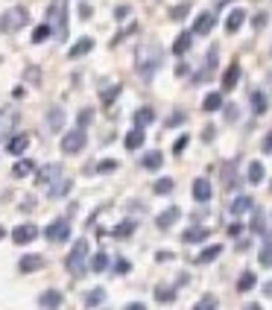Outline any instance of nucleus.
I'll return each instance as SVG.
<instances>
[{"label":"nucleus","instance_id":"f257e3e1","mask_svg":"<svg viewBox=\"0 0 272 310\" xmlns=\"http://www.w3.org/2000/svg\"><path fill=\"white\" fill-rule=\"evenodd\" d=\"M85 263H88V240H76L73 249H70L68 260H65V266H68L70 275H82V272H85Z\"/></svg>","mask_w":272,"mask_h":310},{"label":"nucleus","instance_id":"f03ea898","mask_svg":"<svg viewBox=\"0 0 272 310\" xmlns=\"http://www.w3.org/2000/svg\"><path fill=\"white\" fill-rule=\"evenodd\" d=\"M85 146V129H70V132H65V138H62V152L68 155H76L79 149Z\"/></svg>","mask_w":272,"mask_h":310},{"label":"nucleus","instance_id":"7ed1b4c3","mask_svg":"<svg viewBox=\"0 0 272 310\" xmlns=\"http://www.w3.org/2000/svg\"><path fill=\"white\" fill-rule=\"evenodd\" d=\"M21 24H27V9H12V12H6V15L0 18V30L3 33H12Z\"/></svg>","mask_w":272,"mask_h":310},{"label":"nucleus","instance_id":"20e7f679","mask_svg":"<svg viewBox=\"0 0 272 310\" xmlns=\"http://www.w3.org/2000/svg\"><path fill=\"white\" fill-rule=\"evenodd\" d=\"M70 237V223L68 220H56L47 225V240L50 243H65Z\"/></svg>","mask_w":272,"mask_h":310},{"label":"nucleus","instance_id":"39448f33","mask_svg":"<svg viewBox=\"0 0 272 310\" xmlns=\"http://www.w3.org/2000/svg\"><path fill=\"white\" fill-rule=\"evenodd\" d=\"M35 237H38V228H35L33 223H24V225H18L15 231H12V240H15L18 246H24V243H33Z\"/></svg>","mask_w":272,"mask_h":310},{"label":"nucleus","instance_id":"423d86ee","mask_svg":"<svg viewBox=\"0 0 272 310\" xmlns=\"http://www.w3.org/2000/svg\"><path fill=\"white\" fill-rule=\"evenodd\" d=\"M214 24H217V15H214V12H202V15L196 18V24H193L190 33L193 35H208L211 30H214Z\"/></svg>","mask_w":272,"mask_h":310},{"label":"nucleus","instance_id":"0eeeda50","mask_svg":"<svg viewBox=\"0 0 272 310\" xmlns=\"http://www.w3.org/2000/svg\"><path fill=\"white\" fill-rule=\"evenodd\" d=\"M47 24H50L53 30H62V27H65V3H62V0H56L50 9H47Z\"/></svg>","mask_w":272,"mask_h":310},{"label":"nucleus","instance_id":"6e6552de","mask_svg":"<svg viewBox=\"0 0 272 310\" xmlns=\"http://www.w3.org/2000/svg\"><path fill=\"white\" fill-rule=\"evenodd\" d=\"M44 263H47V260L41 258V255H24L21 263H18V269H21V272H38Z\"/></svg>","mask_w":272,"mask_h":310},{"label":"nucleus","instance_id":"1a4fd4ad","mask_svg":"<svg viewBox=\"0 0 272 310\" xmlns=\"http://www.w3.org/2000/svg\"><path fill=\"white\" fill-rule=\"evenodd\" d=\"M59 176H62V167H59V164H50L47 170L38 173V185H41V188H53V182H56Z\"/></svg>","mask_w":272,"mask_h":310},{"label":"nucleus","instance_id":"9d476101","mask_svg":"<svg viewBox=\"0 0 272 310\" xmlns=\"http://www.w3.org/2000/svg\"><path fill=\"white\" fill-rule=\"evenodd\" d=\"M243 21H246V12L243 9H231L228 18H225V33H237L240 27H243Z\"/></svg>","mask_w":272,"mask_h":310},{"label":"nucleus","instance_id":"9b49d317","mask_svg":"<svg viewBox=\"0 0 272 310\" xmlns=\"http://www.w3.org/2000/svg\"><path fill=\"white\" fill-rule=\"evenodd\" d=\"M193 199L196 202H208L211 199V182L208 179H196L193 182Z\"/></svg>","mask_w":272,"mask_h":310},{"label":"nucleus","instance_id":"f8f14e48","mask_svg":"<svg viewBox=\"0 0 272 310\" xmlns=\"http://www.w3.org/2000/svg\"><path fill=\"white\" fill-rule=\"evenodd\" d=\"M62 126H65V111L62 108H50L47 111V129L50 132H62Z\"/></svg>","mask_w":272,"mask_h":310},{"label":"nucleus","instance_id":"ddd939ff","mask_svg":"<svg viewBox=\"0 0 272 310\" xmlns=\"http://www.w3.org/2000/svg\"><path fill=\"white\" fill-rule=\"evenodd\" d=\"M237 82H240V65H231V68L222 73V91H231Z\"/></svg>","mask_w":272,"mask_h":310},{"label":"nucleus","instance_id":"4468645a","mask_svg":"<svg viewBox=\"0 0 272 310\" xmlns=\"http://www.w3.org/2000/svg\"><path fill=\"white\" fill-rule=\"evenodd\" d=\"M190 44H193V33H182L173 41V53H176V56H185V53L190 50Z\"/></svg>","mask_w":272,"mask_h":310},{"label":"nucleus","instance_id":"2eb2a0df","mask_svg":"<svg viewBox=\"0 0 272 310\" xmlns=\"http://www.w3.org/2000/svg\"><path fill=\"white\" fill-rule=\"evenodd\" d=\"M41 307H47V310H56L59 304H62V293L59 290H47V293H41Z\"/></svg>","mask_w":272,"mask_h":310},{"label":"nucleus","instance_id":"dca6fc26","mask_svg":"<svg viewBox=\"0 0 272 310\" xmlns=\"http://www.w3.org/2000/svg\"><path fill=\"white\" fill-rule=\"evenodd\" d=\"M141 164H144L147 170H158V167L164 164V155L158 152V149H150V152H147L144 158H141Z\"/></svg>","mask_w":272,"mask_h":310},{"label":"nucleus","instance_id":"f3484780","mask_svg":"<svg viewBox=\"0 0 272 310\" xmlns=\"http://www.w3.org/2000/svg\"><path fill=\"white\" fill-rule=\"evenodd\" d=\"M91 47H94V38H79L73 47H70V59H79V56H85V53H91Z\"/></svg>","mask_w":272,"mask_h":310},{"label":"nucleus","instance_id":"a211bd4d","mask_svg":"<svg viewBox=\"0 0 272 310\" xmlns=\"http://www.w3.org/2000/svg\"><path fill=\"white\" fill-rule=\"evenodd\" d=\"M27 146H30V135H15V138L9 140V146H6V149H9L12 155H21Z\"/></svg>","mask_w":272,"mask_h":310},{"label":"nucleus","instance_id":"6ab92c4d","mask_svg":"<svg viewBox=\"0 0 272 310\" xmlns=\"http://www.w3.org/2000/svg\"><path fill=\"white\" fill-rule=\"evenodd\" d=\"M176 220H179V208H167L164 214H158V220H155V223H158V228H170Z\"/></svg>","mask_w":272,"mask_h":310},{"label":"nucleus","instance_id":"aec40b11","mask_svg":"<svg viewBox=\"0 0 272 310\" xmlns=\"http://www.w3.org/2000/svg\"><path fill=\"white\" fill-rule=\"evenodd\" d=\"M220 252H222V246L220 243H214V246H208V249H202V255H199V263H211V260H217L220 258Z\"/></svg>","mask_w":272,"mask_h":310},{"label":"nucleus","instance_id":"412c9836","mask_svg":"<svg viewBox=\"0 0 272 310\" xmlns=\"http://www.w3.org/2000/svg\"><path fill=\"white\" fill-rule=\"evenodd\" d=\"M141 143H144V129L138 126V129H132V132L126 135V149H138Z\"/></svg>","mask_w":272,"mask_h":310},{"label":"nucleus","instance_id":"4be33fe9","mask_svg":"<svg viewBox=\"0 0 272 310\" xmlns=\"http://www.w3.org/2000/svg\"><path fill=\"white\" fill-rule=\"evenodd\" d=\"M205 237H208V231H205V228H187L185 234H182V240H185V243H202Z\"/></svg>","mask_w":272,"mask_h":310},{"label":"nucleus","instance_id":"5701e85b","mask_svg":"<svg viewBox=\"0 0 272 310\" xmlns=\"http://www.w3.org/2000/svg\"><path fill=\"white\" fill-rule=\"evenodd\" d=\"M202 108L205 111H217V108H222V94H217V91L208 94V97L202 100Z\"/></svg>","mask_w":272,"mask_h":310},{"label":"nucleus","instance_id":"b1692460","mask_svg":"<svg viewBox=\"0 0 272 310\" xmlns=\"http://www.w3.org/2000/svg\"><path fill=\"white\" fill-rule=\"evenodd\" d=\"M50 35H53V27L50 24H41V27H35L33 30V41L35 44H41V41H47Z\"/></svg>","mask_w":272,"mask_h":310},{"label":"nucleus","instance_id":"393cba45","mask_svg":"<svg viewBox=\"0 0 272 310\" xmlns=\"http://www.w3.org/2000/svg\"><path fill=\"white\" fill-rule=\"evenodd\" d=\"M30 173H33V161H30V158H21L15 167H12V176H18V179H21V176H30Z\"/></svg>","mask_w":272,"mask_h":310},{"label":"nucleus","instance_id":"a878e982","mask_svg":"<svg viewBox=\"0 0 272 310\" xmlns=\"http://www.w3.org/2000/svg\"><path fill=\"white\" fill-rule=\"evenodd\" d=\"M249 208H252V199H249V196H237V199L231 202V214H246Z\"/></svg>","mask_w":272,"mask_h":310},{"label":"nucleus","instance_id":"bb28decb","mask_svg":"<svg viewBox=\"0 0 272 310\" xmlns=\"http://www.w3.org/2000/svg\"><path fill=\"white\" fill-rule=\"evenodd\" d=\"M155 120V114H153V108H141V111H138L135 114V123L138 126H141V129H144V126H150V123Z\"/></svg>","mask_w":272,"mask_h":310},{"label":"nucleus","instance_id":"cd10ccee","mask_svg":"<svg viewBox=\"0 0 272 310\" xmlns=\"http://www.w3.org/2000/svg\"><path fill=\"white\" fill-rule=\"evenodd\" d=\"M252 111H255V114H263V111H266V97H263L260 91L252 94Z\"/></svg>","mask_w":272,"mask_h":310},{"label":"nucleus","instance_id":"c85d7f7f","mask_svg":"<svg viewBox=\"0 0 272 310\" xmlns=\"http://www.w3.org/2000/svg\"><path fill=\"white\" fill-rule=\"evenodd\" d=\"M263 176H266V173H263V164H249V182H252V185H257V182H263Z\"/></svg>","mask_w":272,"mask_h":310},{"label":"nucleus","instance_id":"c756f323","mask_svg":"<svg viewBox=\"0 0 272 310\" xmlns=\"http://www.w3.org/2000/svg\"><path fill=\"white\" fill-rule=\"evenodd\" d=\"M252 287H255V272H243L240 281H237V290L240 293H246V290H252Z\"/></svg>","mask_w":272,"mask_h":310},{"label":"nucleus","instance_id":"7c9ffc66","mask_svg":"<svg viewBox=\"0 0 272 310\" xmlns=\"http://www.w3.org/2000/svg\"><path fill=\"white\" fill-rule=\"evenodd\" d=\"M105 266H108V255H102V252H97V255L91 258V269H94V272H102Z\"/></svg>","mask_w":272,"mask_h":310},{"label":"nucleus","instance_id":"2f4dec72","mask_svg":"<svg viewBox=\"0 0 272 310\" xmlns=\"http://www.w3.org/2000/svg\"><path fill=\"white\" fill-rule=\"evenodd\" d=\"M132 231H135V220H126V223H120L114 228V237H129Z\"/></svg>","mask_w":272,"mask_h":310},{"label":"nucleus","instance_id":"473e14b6","mask_svg":"<svg viewBox=\"0 0 272 310\" xmlns=\"http://www.w3.org/2000/svg\"><path fill=\"white\" fill-rule=\"evenodd\" d=\"M102 298H105V290H102V287H97V290H91V293H88V307H97V304H100Z\"/></svg>","mask_w":272,"mask_h":310},{"label":"nucleus","instance_id":"72a5a7b5","mask_svg":"<svg viewBox=\"0 0 272 310\" xmlns=\"http://www.w3.org/2000/svg\"><path fill=\"white\" fill-rule=\"evenodd\" d=\"M170 190H173V179H158V182H155V193L164 196V193H170Z\"/></svg>","mask_w":272,"mask_h":310},{"label":"nucleus","instance_id":"f704fd0d","mask_svg":"<svg viewBox=\"0 0 272 310\" xmlns=\"http://www.w3.org/2000/svg\"><path fill=\"white\" fill-rule=\"evenodd\" d=\"M91 117H94V111H91V108H82V111H79V117H76V126H79V129H85L88 123H91Z\"/></svg>","mask_w":272,"mask_h":310},{"label":"nucleus","instance_id":"c9c22d12","mask_svg":"<svg viewBox=\"0 0 272 310\" xmlns=\"http://www.w3.org/2000/svg\"><path fill=\"white\" fill-rule=\"evenodd\" d=\"M155 298H158V301H173L176 293H173L170 287H158V290H155Z\"/></svg>","mask_w":272,"mask_h":310},{"label":"nucleus","instance_id":"e433bc0d","mask_svg":"<svg viewBox=\"0 0 272 310\" xmlns=\"http://www.w3.org/2000/svg\"><path fill=\"white\" fill-rule=\"evenodd\" d=\"M111 170H117V161H114V158H105V161L97 164V173H111Z\"/></svg>","mask_w":272,"mask_h":310},{"label":"nucleus","instance_id":"4c0bfd02","mask_svg":"<svg viewBox=\"0 0 272 310\" xmlns=\"http://www.w3.org/2000/svg\"><path fill=\"white\" fill-rule=\"evenodd\" d=\"M260 263H263V266H272V237L266 240V249L260 252Z\"/></svg>","mask_w":272,"mask_h":310},{"label":"nucleus","instance_id":"58836bf2","mask_svg":"<svg viewBox=\"0 0 272 310\" xmlns=\"http://www.w3.org/2000/svg\"><path fill=\"white\" fill-rule=\"evenodd\" d=\"M193 310H217V298H211V295H208V298H202Z\"/></svg>","mask_w":272,"mask_h":310},{"label":"nucleus","instance_id":"ea45409f","mask_svg":"<svg viewBox=\"0 0 272 310\" xmlns=\"http://www.w3.org/2000/svg\"><path fill=\"white\" fill-rule=\"evenodd\" d=\"M129 269H132V266H129V260H117V263H114V272H120V275H126Z\"/></svg>","mask_w":272,"mask_h":310},{"label":"nucleus","instance_id":"a19ab883","mask_svg":"<svg viewBox=\"0 0 272 310\" xmlns=\"http://www.w3.org/2000/svg\"><path fill=\"white\" fill-rule=\"evenodd\" d=\"M187 140H190V138H187V135H182V138L176 140V146H173V152L179 155V152H182V149H185V146H187Z\"/></svg>","mask_w":272,"mask_h":310},{"label":"nucleus","instance_id":"79ce46f5","mask_svg":"<svg viewBox=\"0 0 272 310\" xmlns=\"http://www.w3.org/2000/svg\"><path fill=\"white\" fill-rule=\"evenodd\" d=\"M252 24H255V30H260V27L266 24V12H257V15H255V21H252Z\"/></svg>","mask_w":272,"mask_h":310},{"label":"nucleus","instance_id":"37998d69","mask_svg":"<svg viewBox=\"0 0 272 310\" xmlns=\"http://www.w3.org/2000/svg\"><path fill=\"white\" fill-rule=\"evenodd\" d=\"M252 231H263V217L255 214V220H252Z\"/></svg>","mask_w":272,"mask_h":310},{"label":"nucleus","instance_id":"c03bdc74","mask_svg":"<svg viewBox=\"0 0 272 310\" xmlns=\"http://www.w3.org/2000/svg\"><path fill=\"white\" fill-rule=\"evenodd\" d=\"M185 12H187V6H176V9H173L170 15L176 18V21H182V18H185Z\"/></svg>","mask_w":272,"mask_h":310},{"label":"nucleus","instance_id":"a18cd8bd","mask_svg":"<svg viewBox=\"0 0 272 310\" xmlns=\"http://www.w3.org/2000/svg\"><path fill=\"white\" fill-rule=\"evenodd\" d=\"M228 234H231V237H240V234H243V223H234L228 228Z\"/></svg>","mask_w":272,"mask_h":310},{"label":"nucleus","instance_id":"49530a36","mask_svg":"<svg viewBox=\"0 0 272 310\" xmlns=\"http://www.w3.org/2000/svg\"><path fill=\"white\" fill-rule=\"evenodd\" d=\"M260 146H263V152H272V132L263 138V143H260Z\"/></svg>","mask_w":272,"mask_h":310},{"label":"nucleus","instance_id":"de8ad7c7","mask_svg":"<svg viewBox=\"0 0 272 310\" xmlns=\"http://www.w3.org/2000/svg\"><path fill=\"white\" fill-rule=\"evenodd\" d=\"M185 120V117H182V114H173L170 120H167V126H179V123Z\"/></svg>","mask_w":272,"mask_h":310},{"label":"nucleus","instance_id":"09e8293b","mask_svg":"<svg viewBox=\"0 0 272 310\" xmlns=\"http://www.w3.org/2000/svg\"><path fill=\"white\" fill-rule=\"evenodd\" d=\"M114 15H117V18H126V15H129V6H120V9L114 12Z\"/></svg>","mask_w":272,"mask_h":310},{"label":"nucleus","instance_id":"8fccbe9b","mask_svg":"<svg viewBox=\"0 0 272 310\" xmlns=\"http://www.w3.org/2000/svg\"><path fill=\"white\" fill-rule=\"evenodd\" d=\"M123 310H147L144 304H129V307H123Z\"/></svg>","mask_w":272,"mask_h":310},{"label":"nucleus","instance_id":"3c124183","mask_svg":"<svg viewBox=\"0 0 272 310\" xmlns=\"http://www.w3.org/2000/svg\"><path fill=\"white\" fill-rule=\"evenodd\" d=\"M263 293H266V295H272V284H266V287H263Z\"/></svg>","mask_w":272,"mask_h":310},{"label":"nucleus","instance_id":"603ef678","mask_svg":"<svg viewBox=\"0 0 272 310\" xmlns=\"http://www.w3.org/2000/svg\"><path fill=\"white\" fill-rule=\"evenodd\" d=\"M3 234H6V231H3V225H0V237H3Z\"/></svg>","mask_w":272,"mask_h":310}]
</instances>
